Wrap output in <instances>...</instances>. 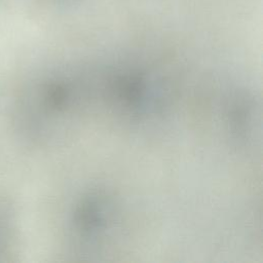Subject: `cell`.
Segmentation results:
<instances>
[{"label": "cell", "instance_id": "cell-1", "mask_svg": "<svg viewBox=\"0 0 263 263\" xmlns=\"http://www.w3.org/2000/svg\"><path fill=\"white\" fill-rule=\"evenodd\" d=\"M112 214L113 209L109 200L98 195L90 196L75 211L74 230L79 238L92 242L110 228Z\"/></svg>", "mask_w": 263, "mask_h": 263}, {"label": "cell", "instance_id": "cell-2", "mask_svg": "<svg viewBox=\"0 0 263 263\" xmlns=\"http://www.w3.org/2000/svg\"><path fill=\"white\" fill-rule=\"evenodd\" d=\"M9 224L7 221V218L3 216V213H0V255L4 253L6 243L9 239Z\"/></svg>", "mask_w": 263, "mask_h": 263}]
</instances>
